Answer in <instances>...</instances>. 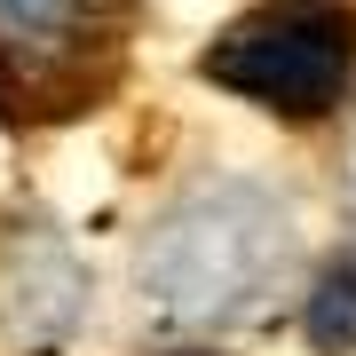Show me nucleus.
<instances>
[{"label": "nucleus", "instance_id": "obj_1", "mask_svg": "<svg viewBox=\"0 0 356 356\" xmlns=\"http://www.w3.org/2000/svg\"><path fill=\"white\" fill-rule=\"evenodd\" d=\"M285 254H293L285 198L222 175L166 206V222L143 238L135 277L166 325H229L269 301V285L285 277Z\"/></svg>", "mask_w": 356, "mask_h": 356}, {"label": "nucleus", "instance_id": "obj_2", "mask_svg": "<svg viewBox=\"0 0 356 356\" xmlns=\"http://www.w3.org/2000/svg\"><path fill=\"white\" fill-rule=\"evenodd\" d=\"M143 0H0V127H79L127 88Z\"/></svg>", "mask_w": 356, "mask_h": 356}, {"label": "nucleus", "instance_id": "obj_3", "mask_svg": "<svg viewBox=\"0 0 356 356\" xmlns=\"http://www.w3.org/2000/svg\"><path fill=\"white\" fill-rule=\"evenodd\" d=\"M198 72L285 127H325L356 95V0H261L206 40Z\"/></svg>", "mask_w": 356, "mask_h": 356}, {"label": "nucleus", "instance_id": "obj_4", "mask_svg": "<svg viewBox=\"0 0 356 356\" xmlns=\"http://www.w3.org/2000/svg\"><path fill=\"white\" fill-rule=\"evenodd\" d=\"M79 301H88V293H79V261L64 254V238L24 229L16 254L0 261V325H8L24 348H48V341L72 332Z\"/></svg>", "mask_w": 356, "mask_h": 356}, {"label": "nucleus", "instance_id": "obj_5", "mask_svg": "<svg viewBox=\"0 0 356 356\" xmlns=\"http://www.w3.org/2000/svg\"><path fill=\"white\" fill-rule=\"evenodd\" d=\"M301 325H309V341H317V348H332V356H341V348H356V254H341L317 285H309Z\"/></svg>", "mask_w": 356, "mask_h": 356}]
</instances>
